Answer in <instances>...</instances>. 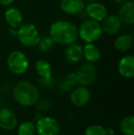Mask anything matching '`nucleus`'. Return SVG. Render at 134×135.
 <instances>
[{
  "label": "nucleus",
  "instance_id": "9b49d317",
  "mask_svg": "<svg viewBox=\"0 0 134 135\" xmlns=\"http://www.w3.org/2000/svg\"><path fill=\"white\" fill-rule=\"evenodd\" d=\"M101 28L107 35H114L121 28V21L117 15H109L102 20Z\"/></svg>",
  "mask_w": 134,
  "mask_h": 135
},
{
  "label": "nucleus",
  "instance_id": "a878e982",
  "mask_svg": "<svg viewBox=\"0 0 134 135\" xmlns=\"http://www.w3.org/2000/svg\"><path fill=\"white\" fill-rule=\"evenodd\" d=\"M117 4H123L125 2V0H114Z\"/></svg>",
  "mask_w": 134,
  "mask_h": 135
},
{
  "label": "nucleus",
  "instance_id": "20e7f679",
  "mask_svg": "<svg viewBox=\"0 0 134 135\" xmlns=\"http://www.w3.org/2000/svg\"><path fill=\"white\" fill-rule=\"evenodd\" d=\"M17 36L18 41L26 47L37 46L41 39L39 30L33 24H21L18 28Z\"/></svg>",
  "mask_w": 134,
  "mask_h": 135
},
{
  "label": "nucleus",
  "instance_id": "412c9836",
  "mask_svg": "<svg viewBox=\"0 0 134 135\" xmlns=\"http://www.w3.org/2000/svg\"><path fill=\"white\" fill-rule=\"evenodd\" d=\"M55 42L52 39L51 36H43L42 38H41L38 42V47H39V50L42 52H47L54 46Z\"/></svg>",
  "mask_w": 134,
  "mask_h": 135
},
{
  "label": "nucleus",
  "instance_id": "bb28decb",
  "mask_svg": "<svg viewBox=\"0 0 134 135\" xmlns=\"http://www.w3.org/2000/svg\"><path fill=\"white\" fill-rule=\"evenodd\" d=\"M85 1L88 2V3H92V2H97L98 0H85Z\"/></svg>",
  "mask_w": 134,
  "mask_h": 135
},
{
  "label": "nucleus",
  "instance_id": "aec40b11",
  "mask_svg": "<svg viewBox=\"0 0 134 135\" xmlns=\"http://www.w3.org/2000/svg\"><path fill=\"white\" fill-rule=\"evenodd\" d=\"M120 131L125 135H134V117H125L120 122Z\"/></svg>",
  "mask_w": 134,
  "mask_h": 135
},
{
  "label": "nucleus",
  "instance_id": "a211bd4d",
  "mask_svg": "<svg viewBox=\"0 0 134 135\" xmlns=\"http://www.w3.org/2000/svg\"><path fill=\"white\" fill-rule=\"evenodd\" d=\"M133 44V37L130 34H122L120 35L114 41L115 48L118 52H127L131 48Z\"/></svg>",
  "mask_w": 134,
  "mask_h": 135
},
{
  "label": "nucleus",
  "instance_id": "0eeeda50",
  "mask_svg": "<svg viewBox=\"0 0 134 135\" xmlns=\"http://www.w3.org/2000/svg\"><path fill=\"white\" fill-rule=\"evenodd\" d=\"M78 83L82 85H88L93 84L97 79V69L92 62L84 64L76 73Z\"/></svg>",
  "mask_w": 134,
  "mask_h": 135
},
{
  "label": "nucleus",
  "instance_id": "6e6552de",
  "mask_svg": "<svg viewBox=\"0 0 134 135\" xmlns=\"http://www.w3.org/2000/svg\"><path fill=\"white\" fill-rule=\"evenodd\" d=\"M85 13L86 16L89 17L91 20L96 21H102L107 16V7L101 3L98 2H92L89 3L84 8Z\"/></svg>",
  "mask_w": 134,
  "mask_h": 135
},
{
  "label": "nucleus",
  "instance_id": "423d86ee",
  "mask_svg": "<svg viewBox=\"0 0 134 135\" xmlns=\"http://www.w3.org/2000/svg\"><path fill=\"white\" fill-rule=\"evenodd\" d=\"M35 129L39 135H57L60 132V124L53 118L45 117L37 121Z\"/></svg>",
  "mask_w": 134,
  "mask_h": 135
},
{
  "label": "nucleus",
  "instance_id": "4468645a",
  "mask_svg": "<svg viewBox=\"0 0 134 135\" xmlns=\"http://www.w3.org/2000/svg\"><path fill=\"white\" fill-rule=\"evenodd\" d=\"M118 18L122 23L132 25L134 23V3L133 1L124 2L118 10Z\"/></svg>",
  "mask_w": 134,
  "mask_h": 135
},
{
  "label": "nucleus",
  "instance_id": "5701e85b",
  "mask_svg": "<svg viewBox=\"0 0 134 135\" xmlns=\"http://www.w3.org/2000/svg\"><path fill=\"white\" fill-rule=\"evenodd\" d=\"M85 135H107V132L100 125H91L86 128Z\"/></svg>",
  "mask_w": 134,
  "mask_h": 135
},
{
  "label": "nucleus",
  "instance_id": "2eb2a0df",
  "mask_svg": "<svg viewBox=\"0 0 134 135\" xmlns=\"http://www.w3.org/2000/svg\"><path fill=\"white\" fill-rule=\"evenodd\" d=\"M5 20L10 28H18L22 24V13L17 7H10L5 12Z\"/></svg>",
  "mask_w": 134,
  "mask_h": 135
},
{
  "label": "nucleus",
  "instance_id": "b1692460",
  "mask_svg": "<svg viewBox=\"0 0 134 135\" xmlns=\"http://www.w3.org/2000/svg\"><path fill=\"white\" fill-rule=\"evenodd\" d=\"M64 82L66 85H70V86H73V85H76V84L78 83V79H77L76 74L71 73V74H69V75H67L66 77H65Z\"/></svg>",
  "mask_w": 134,
  "mask_h": 135
},
{
  "label": "nucleus",
  "instance_id": "9d476101",
  "mask_svg": "<svg viewBox=\"0 0 134 135\" xmlns=\"http://www.w3.org/2000/svg\"><path fill=\"white\" fill-rule=\"evenodd\" d=\"M89 100L90 92L85 85L76 87L71 94V101L76 107H84Z\"/></svg>",
  "mask_w": 134,
  "mask_h": 135
},
{
  "label": "nucleus",
  "instance_id": "f03ea898",
  "mask_svg": "<svg viewBox=\"0 0 134 135\" xmlns=\"http://www.w3.org/2000/svg\"><path fill=\"white\" fill-rule=\"evenodd\" d=\"M16 101L21 106H32L39 99L38 88L28 81H20L16 85L13 90Z\"/></svg>",
  "mask_w": 134,
  "mask_h": 135
},
{
  "label": "nucleus",
  "instance_id": "4be33fe9",
  "mask_svg": "<svg viewBox=\"0 0 134 135\" xmlns=\"http://www.w3.org/2000/svg\"><path fill=\"white\" fill-rule=\"evenodd\" d=\"M35 126L31 121H25L18 126V135H34L35 133Z\"/></svg>",
  "mask_w": 134,
  "mask_h": 135
},
{
  "label": "nucleus",
  "instance_id": "7ed1b4c3",
  "mask_svg": "<svg viewBox=\"0 0 134 135\" xmlns=\"http://www.w3.org/2000/svg\"><path fill=\"white\" fill-rule=\"evenodd\" d=\"M103 30L101 24L94 20H86L78 28V36L86 43H93L101 37Z\"/></svg>",
  "mask_w": 134,
  "mask_h": 135
},
{
  "label": "nucleus",
  "instance_id": "6ab92c4d",
  "mask_svg": "<svg viewBox=\"0 0 134 135\" xmlns=\"http://www.w3.org/2000/svg\"><path fill=\"white\" fill-rule=\"evenodd\" d=\"M35 69L37 74L41 77L44 79H49L52 75V68L48 62L44 60H39L37 61L35 64Z\"/></svg>",
  "mask_w": 134,
  "mask_h": 135
},
{
  "label": "nucleus",
  "instance_id": "f8f14e48",
  "mask_svg": "<svg viewBox=\"0 0 134 135\" xmlns=\"http://www.w3.org/2000/svg\"><path fill=\"white\" fill-rule=\"evenodd\" d=\"M60 7L66 14H80L82 11H84L85 3L83 0H61Z\"/></svg>",
  "mask_w": 134,
  "mask_h": 135
},
{
  "label": "nucleus",
  "instance_id": "ddd939ff",
  "mask_svg": "<svg viewBox=\"0 0 134 135\" xmlns=\"http://www.w3.org/2000/svg\"><path fill=\"white\" fill-rule=\"evenodd\" d=\"M118 73L125 78H131L134 75V57L126 55L118 62Z\"/></svg>",
  "mask_w": 134,
  "mask_h": 135
},
{
  "label": "nucleus",
  "instance_id": "dca6fc26",
  "mask_svg": "<svg viewBox=\"0 0 134 135\" xmlns=\"http://www.w3.org/2000/svg\"><path fill=\"white\" fill-rule=\"evenodd\" d=\"M64 57L69 62H78L83 58V48L78 43H70L65 48Z\"/></svg>",
  "mask_w": 134,
  "mask_h": 135
},
{
  "label": "nucleus",
  "instance_id": "f257e3e1",
  "mask_svg": "<svg viewBox=\"0 0 134 135\" xmlns=\"http://www.w3.org/2000/svg\"><path fill=\"white\" fill-rule=\"evenodd\" d=\"M50 36L55 43L68 45L78 38V28L67 20H58L50 28Z\"/></svg>",
  "mask_w": 134,
  "mask_h": 135
},
{
  "label": "nucleus",
  "instance_id": "1a4fd4ad",
  "mask_svg": "<svg viewBox=\"0 0 134 135\" xmlns=\"http://www.w3.org/2000/svg\"><path fill=\"white\" fill-rule=\"evenodd\" d=\"M18 124L16 114L9 108L0 109V127L6 131H12Z\"/></svg>",
  "mask_w": 134,
  "mask_h": 135
},
{
  "label": "nucleus",
  "instance_id": "39448f33",
  "mask_svg": "<svg viewBox=\"0 0 134 135\" xmlns=\"http://www.w3.org/2000/svg\"><path fill=\"white\" fill-rule=\"evenodd\" d=\"M7 66L13 74L22 75L29 68V59L20 51H14L7 57Z\"/></svg>",
  "mask_w": 134,
  "mask_h": 135
},
{
  "label": "nucleus",
  "instance_id": "f3484780",
  "mask_svg": "<svg viewBox=\"0 0 134 135\" xmlns=\"http://www.w3.org/2000/svg\"><path fill=\"white\" fill-rule=\"evenodd\" d=\"M100 50L94 43H86L83 48V56L88 62H96L100 58Z\"/></svg>",
  "mask_w": 134,
  "mask_h": 135
},
{
  "label": "nucleus",
  "instance_id": "393cba45",
  "mask_svg": "<svg viewBox=\"0 0 134 135\" xmlns=\"http://www.w3.org/2000/svg\"><path fill=\"white\" fill-rule=\"evenodd\" d=\"M15 0H0V5L4 6V7H7V6L11 5Z\"/></svg>",
  "mask_w": 134,
  "mask_h": 135
}]
</instances>
